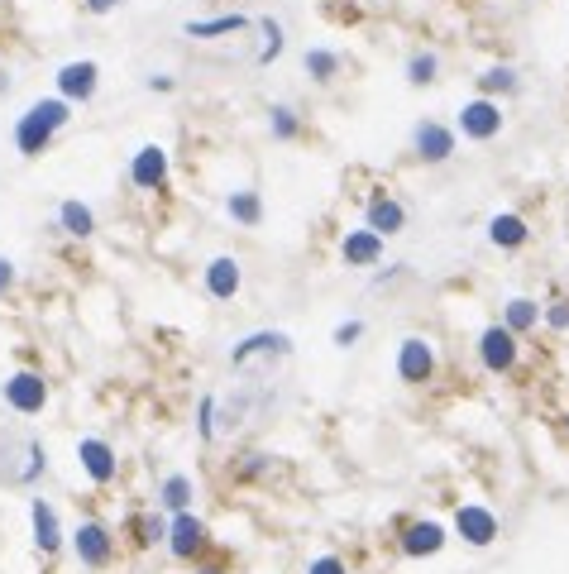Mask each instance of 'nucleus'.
<instances>
[{
    "mask_svg": "<svg viewBox=\"0 0 569 574\" xmlns=\"http://www.w3.org/2000/svg\"><path fill=\"white\" fill-rule=\"evenodd\" d=\"M197 431H201V441H216V398L206 393L197 407Z\"/></svg>",
    "mask_w": 569,
    "mask_h": 574,
    "instance_id": "2f4dec72",
    "label": "nucleus"
},
{
    "mask_svg": "<svg viewBox=\"0 0 569 574\" xmlns=\"http://www.w3.org/2000/svg\"><path fill=\"white\" fill-rule=\"evenodd\" d=\"M192 498H197V484L187 479V474H168L163 484H158V508H168L177 517V512H192Z\"/></svg>",
    "mask_w": 569,
    "mask_h": 574,
    "instance_id": "4be33fe9",
    "label": "nucleus"
},
{
    "mask_svg": "<svg viewBox=\"0 0 569 574\" xmlns=\"http://www.w3.org/2000/svg\"><path fill=\"white\" fill-rule=\"evenodd\" d=\"M201 283H206V292H211L216 302H235L244 287V264L235 254H216V259L206 264V273H201Z\"/></svg>",
    "mask_w": 569,
    "mask_h": 574,
    "instance_id": "9b49d317",
    "label": "nucleus"
},
{
    "mask_svg": "<svg viewBox=\"0 0 569 574\" xmlns=\"http://www.w3.org/2000/svg\"><path fill=\"white\" fill-rule=\"evenodd\" d=\"M445 541H450V536H445V527L426 517V522H412V527L402 531V555H412V560H426V555H440V551H445Z\"/></svg>",
    "mask_w": 569,
    "mask_h": 574,
    "instance_id": "f3484780",
    "label": "nucleus"
},
{
    "mask_svg": "<svg viewBox=\"0 0 569 574\" xmlns=\"http://www.w3.org/2000/svg\"><path fill=\"white\" fill-rule=\"evenodd\" d=\"M77 464H82V474H87L91 484H110L120 474V460H115V450L101 436H82L77 441Z\"/></svg>",
    "mask_w": 569,
    "mask_h": 574,
    "instance_id": "2eb2a0df",
    "label": "nucleus"
},
{
    "mask_svg": "<svg viewBox=\"0 0 569 574\" xmlns=\"http://www.w3.org/2000/svg\"><path fill=\"white\" fill-rule=\"evenodd\" d=\"M29 517H34V546H39L44 555H53L58 546H63V527H58V512H53V503L34 498V503H29Z\"/></svg>",
    "mask_w": 569,
    "mask_h": 574,
    "instance_id": "6ab92c4d",
    "label": "nucleus"
},
{
    "mask_svg": "<svg viewBox=\"0 0 569 574\" xmlns=\"http://www.w3.org/2000/svg\"><path fill=\"white\" fill-rule=\"evenodd\" d=\"M503 326L522 340L526 331H536V326H541V302H531V297H507V302H503Z\"/></svg>",
    "mask_w": 569,
    "mask_h": 574,
    "instance_id": "412c9836",
    "label": "nucleus"
},
{
    "mask_svg": "<svg viewBox=\"0 0 569 574\" xmlns=\"http://www.w3.org/2000/svg\"><path fill=\"white\" fill-rule=\"evenodd\" d=\"M240 29H249L244 15H216V20H187L182 24L187 39H230V34H240Z\"/></svg>",
    "mask_w": 569,
    "mask_h": 574,
    "instance_id": "5701e85b",
    "label": "nucleus"
},
{
    "mask_svg": "<svg viewBox=\"0 0 569 574\" xmlns=\"http://www.w3.org/2000/svg\"><path fill=\"white\" fill-rule=\"evenodd\" d=\"M259 29H263V48H259V67H268L273 58H283V48H287V39H283V24L273 20H259Z\"/></svg>",
    "mask_w": 569,
    "mask_h": 574,
    "instance_id": "cd10ccee",
    "label": "nucleus"
},
{
    "mask_svg": "<svg viewBox=\"0 0 569 574\" xmlns=\"http://www.w3.org/2000/svg\"><path fill=\"white\" fill-rule=\"evenodd\" d=\"M225 211H230L240 225H259L263 221V197L259 192H249V187H244V192H230V197H225Z\"/></svg>",
    "mask_w": 569,
    "mask_h": 574,
    "instance_id": "393cba45",
    "label": "nucleus"
},
{
    "mask_svg": "<svg viewBox=\"0 0 569 574\" xmlns=\"http://www.w3.org/2000/svg\"><path fill=\"white\" fill-rule=\"evenodd\" d=\"M206 546H211V527L201 522L197 512H177L173 522H168V551L177 560H197Z\"/></svg>",
    "mask_w": 569,
    "mask_h": 574,
    "instance_id": "6e6552de",
    "label": "nucleus"
},
{
    "mask_svg": "<svg viewBox=\"0 0 569 574\" xmlns=\"http://www.w3.org/2000/svg\"><path fill=\"white\" fill-rule=\"evenodd\" d=\"M383 254H388V240H383V235H373L369 225L345 230V240H340V259H345L350 268H378V264H383Z\"/></svg>",
    "mask_w": 569,
    "mask_h": 574,
    "instance_id": "f8f14e48",
    "label": "nucleus"
},
{
    "mask_svg": "<svg viewBox=\"0 0 569 574\" xmlns=\"http://www.w3.org/2000/svg\"><path fill=\"white\" fill-rule=\"evenodd\" d=\"M330 340H335L340 350H350V345H359V340H364V321H340Z\"/></svg>",
    "mask_w": 569,
    "mask_h": 574,
    "instance_id": "473e14b6",
    "label": "nucleus"
},
{
    "mask_svg": "<svg viewBox=\"0 0 569 574\" xmlns=\"http://www.w3.org/2000/svg\"><path fill=\"white\" fill-rule=\"evenodd\" d=\"M44 469H48V455H44V445H39V441H29V464H24V474H20V479H24V484H29V479H39Z\"/></svg>",
    "mask_w": 569,
    "mask_h": 574,
    "instance_id": "72a5a7b5",
    "label": "nucleus"
},
{
    "mask_svg": "<svg viewBox=\"0 0 569 574\" xmlns=\"http://www.w3.org/2000/svg\"><path fill=\"white\" fill-rule=\"evenodd\" d=\"M0 393H5V407H10V412H20V417H39V412L48 407V383H44V374H34V369L10 374Z\"/></svg>",
    "mask_w": 569,
    "mask_h": 574,
    "instance_id": "423d86ee",
    "label": "nucleus"
},
{
    "mask_svg": "<svg viewBox=\"0 0 569 574\" xmlns=\"http://www.w3.org/2000/svg\"><path fill=\"white\" fill-rule=\"evenodd\" d=\"M455 531H460V541H469V546H493L498 541V517L483 508V503H460L455 508Z\"/></svg>",
    "mask_w": 569,
    "mask_h": 574,
    "instance_id": "ddd939ff",
    "label": "nucleus"
},
{
    "mask_svg": "<svg viewBox=\"0 0 569 574\" xmlns=\"http://www.w3.org/2000/svg\"><path fill=\"white\" fill-rule=\"evenodd\" d=\"M455 149H460V134H455V125H440V120H416L412 154L421 158V163H450V158H455Z\"/></svg>",
    "mask_w": 569,
    "mask_h": 574,
    "instance_id": "39448f33",
    "label": "nucleus"
},
{
    "mask_svg": "<svg viewBox=\"0 0 569 574\" xmlns=\"http://www.w3.org/2000/svg\"><path fill=\"white\" fill-rule=\"evenodd\" d=\"M130 531H134V546H154V541L168 536V522H158V512H144V517L130 522Z\"/></svg>",
    "mask_w": 569,
    "mask_h": 574,
    "instance_id": "c756f323",
    "label": "nucleus"
},
{
    "mask_svg": "<svg viewBox=\"0 0 569 574\" xmlns=\"http://www.w3.org/2000/svg\"><path fill=\"white\" fill-rule=\"evenodd\" d=\"M268 130H273V139H297V134H302V120H297V111H292V106H273V111H268Z\"/></svg>",
    "mask_w": 569,
    "mask_h": 574,
    "instance_id": "c85d7f7f",
    "label": "nucleus"
},
{
    "mask_svg": "<svg viewBox=\"0 0 569 574\" xmlns=\"http://www.w3.org/2000/svg\"><path fill=\"white\" fill-rule=\"evenodd\" d=\"M0 91H10V72H0Z\"/></svg>",
    "mask_w": 569,
    "mask_h": 574,
    "instance_id": "ea45409f",
    "label": "nucleus"
},
{
    "mask_svg": "<svg viewBox=\"0 0 569 574\" xmlns=\"http://www.w3.org/2000/svg\"><path fill=\"white\" fill-rule=\"evenodd\" d=\"M67 120H72V106H67L63 96H44V101H34L29 111L15 120V149L24 158H39L67 130Z\"/></svg>",
    "mask_w": 569,
    "mask_h": 574,
    "instance_id": "f257e3e1",
    "label": "nucleus"
},
{
    "mask_svg": "<svg viewBox=\"0 0 569 574\" xmlns=\"http://www.w3.org/2000/svg\"><path fill=\"white\" fill-rule=\"evenodd\" d=\"M197 574H225V570H220V565H201Z\"/></svg>",
    "mask_w": 569,
    "mask_h": 574,
    "instance_id": "58836bf2",
    "label": "nucleus"
},
{
    "mask_svg": "<svg viewBox=\"0 0 569 574\" xmlns=\"http://www.w3.org/2000/svg\"><path fill=\"white\" fill-rule=\"evenodd\" d=\"M307 574H350V565H345L340 555H316L307 565Z\"/></svg>",
    "mask_w": 569,
    "mask_h": 574,
    "instance_id": "f704fd0d",
    "label": "nucleus"
},
{
    "mask_svg": "<svg viewBox=\"0 0 569 574\" xmlns=\"http://www.w3.org/2000/svg\"><path fill=\"white\" fill-rule=\"evenodd\" d=\"M72 551H77V560L87 570H106L110 555H115V536L101 522H82V527L72 531Z\"/></svg>",
    "mask_w": 569,
    "mask_h": 574,
    "instance_id": "1a4fd4ad",
    "label": "nucleus"
},
{
    "mask_svg": "<svg viewBox=\"0 0 569 574\" xmlns=\"http://www.w3.org/2000/svg\"><path fill=\"white\" fill-rule=\"evenodd\" d=\"M10 287H15V264H10V259L0 254V297H5Z\"/></svg>",
    "mask_w": 569,
    "mask_h": 574,
    "instance_id": "c9c22d12",
    "label": "nucleus"
},
{
    "mask_svg": "<svg viewBox=\"0 0 569 574\" xmlns=\"http://www.w3.org/2000/svg\"><path fill=\"white\" fill-rule=\"evenodd\" d=\"M82 5H87L91 15H110V10H120L125 0H82Z\"/></svg>",
    "mask_w": 569,
    "mask_h": 574,
    "instance_id": "e433bc0d",
    "label": "nucleus"
},
{
    "mask_svg": "<svg viewBox=\"0 0 569 574\" xmlns=\"http://www.w3.org/2000/svg\"><path fill=\"white\" fill-rule=\"evenodd\" d=\"M168 149L163 144H144L139 154L130 158V182L139 187V192H158L163 182H168Z\"/></svg>",
    "mask_w": 569,
    "mask_h": 574,
    "instance_id": "4468645a",
    "label": "nucleus"
},
{
    "mask_svg": "<svg viewBox=\"0 0 569 574\" xmlns=\"http://www.w3.org/2000/svg\"><path fill=\"white\" fill-rule=\"evenodd\" d=\"M173 87H177V82L168 77V72H154V77H149V91H163V96H168Z\"/></svg>",
    "mask_w": 569,
    "mask_h": 574,
    "instance_id": "4c0bfd02",
    "label": "nucleus"
},
{
    "mask_svg": "<svg viewBox=\"0 0 569 574\" xmlns=\"http://www.w3.org/2000/svg\"><path fill=\"white\" fill-rule=\"evenodd\" d=\"M58 230L72 235V240H91V235H96V211H91L87 201L67 197L63 206H58Z\"/></svg>",
    "mask_w": 569,
    "mask_h": 574,
    "instance_id": "aec40b11",
    "label": "nucleus"
},
{
    "mask_svg": "<svg viewBox=\"0 0 569 574\" xmlns=\"http://www.w3.org/2000/svg\"><path fill=\"white\" fill-rule=\"evenodd\" d=\"M436 77H440V58L431 48H421V53L407 58V82H412V87H431Z\"/></svg>",
    "mask_w": 569,
    "mask_h": 574,
    "instance_id": "a878e982",
    "label": "nucleus"
},
{
    "mask_svg": "<svg viewBox=\"0 0 569 574\" xmlns=\"http://www.w3.org/2000/svg\"><path fill=\"white\" fill-rule=\"evenodd\" d=\"M517 359H522V345H517V335L507 331L503 321L498 326H483L479 335V364L488 369V374H512L517 369Z\"/></svg>",
    "mask_w": 569,
    "mask_h": 574,
    "instance_id": "7ed1b4c3",
    "label": "nucleus"
},
{
    "mask_svg": "<svg viewBox=\"0 0 569 574\" xmlns=\"http://www.w3.org/2000/svg\"><path fill=\"white\" fill-rule=\"evenodd\" d=\"M498 91H517V72H512V67H488V72H483L479 77V96H488V101H498Z\"/></svg>",
    "mask_w": 569,
    "mask_h": 574,
    "instance_id": "bb28decb",
    "label": "nucleus"
},
{
    "mask_svg": "<svg viewBox=\"0 0 569 574\" xmlns=\"http://www.w3.org/2000/svg\"><path fill=\"white\" fill-rule=\"evenodd\" d=\"M302 67H307V77L311 82H335L340 77V53L335 48H307V58H302Z\"/></svg>",
    "mask_w": 569,
    "mask_h": 574,
    "instance_id": "b1692460",
    "label": "nucleus"
},
{
    "mask_svg": "<svg viewBox=\"0 0 569 574\" xmlns=\"http://www.w3.org/2000/svg\"><path fill=\"white\" fill-rule=\"evenodd\" d=\"M531 240V225H526V216H517V211H498V216H488V244L493 249H522V244Z\"/></svg>",
    "mask_w": 569,
    "mask_h": 574,
    "instance_id": "a211bd4d",
    "label": "nucleus"
},
{
    "mask_svg": "<svg viewBox=\"0 0 569 574\" xmlns=\"http://www.w3.org/2000/svg\"><path fill=\"white\" fill-rule=\"evenodd\" d=\"M364 225H369L373 235L393 240V235L407 230V206H402L397 197H388V192H373V197L364 201Z\"/></svg>",
    "mask_w": 569,
    "mask_h": 574,
    "instance_id": "9d476101",
    "label": "nucleus"
},
{
    "mask_svg": "<svg viewBox=\"0 0 569 574\" xmlns=\"http://www.w3.org/2000/svg\"><path fill=\"white\" fill-rule=\"evenodd\" d=\"M259 354H278V359H283V354H292V335H287V331H254V335H244L240 345L230 350V364H235V369H244V364H249V359H259Z\"/></svg>",
    "mask_w": 569,
    "mask_h": 574,
    "instance_id": "dca6fc26",
    "label": "nucleus"
},
{
    "mask_svg": "<svg viewBox=\"0 0 569 574\" xmlns=\"http://www.w3.org/2000/svg\"><path fill=\"white\" fill-rule=\"evenodd\" d=\"M397 378H402L407 388H421V383L436 378V345H431L426 335H407V340L397 345Z\"/></svg>",
    "mask_w": 569,
    "mask_h": 574,
    "instance_id": "20e7f679",
    "label": "nucleus"
},
{
    "mask_svg": "<svg viewBox=\"0 0 569 574\" xmlns=\"http://www.w3.org/2000/svg\"><path fill=\"white\" fill-rule=\"evenodd\" d=\"M96 91H101V67L91 63V58H77V63L58 67V96H63L67 106H87Z\"/></svg>",
    "mask_w": 569,
    "mask_h": 574,
    "instance_id": "0eeeda50",
    "label": "nucleus"
},
{
    "mask_svg": "<svg viewBox=\"0 0 569 574\" xmlns=\"http://www.w3.org/2000/svg\"><path fill=\"white\" fill-rule=\"evenodd\" d=\"M541 321H546L550 331L569 335V297H560V302H550V307H541Z\"/></svg>",
    "mask_w": 569,
    "mask_h": 574,
    "instance_id": "7c9ffc66",
    "label": "nucleus"
},
{
    "mask_svg": "<svg viewBox=\"0 0 569 574\" xmlns=\"http://www.w3.org/2000/svg\"><path fill=\"white\" fill-rule=\"evenodd\" d=\"M455 134H464L469 144H488L503 134V101H488V96H474L464 101L460 115H455Z\"/></svg>",
    "mask_w": 569,
    "mask_h": 574,
    "instance_id": "f03ea898",
    "label": "nucleus"
}]
</instances>
